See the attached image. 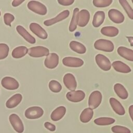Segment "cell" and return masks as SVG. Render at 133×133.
Masks as SVG:
<instances>
[{"mask_svg": "<svg viewBox=\"0 0 133 133\" xmlns=\"http://www.w3.org/2000/svg\"><path fill=\"white\" fill-rule=\"evenodd\" d=\"M70 15V12L68 10H64L60 12L59 15H58L56 17L54 18L46 20L44 22V25L46 26H50L51 25L57 22L61 21L65 19H66Z\"/></svg>", "mask_w": 133, "mask_h": 133, "instance_id": "9a60e30c", "label": "cell"}, {"mask_svg": "<svg viewBox=\"0 0 133 133\" xmlns=\"http://www.w3.org/2000/svg\"><path fill=\"white\" fill-rule=\"evenodd\" d=\"M9 48L4 43H0V60L6 58L8 55Z\"/></svg>", "mask_w": 133, "mask_h": 133, "instance_id": "d6a6232c", "label": "cell"}, {"mask_svg": "<svg viewBox=\"0 0 133 133\" xmlns=\"http://www.w3.org/2000/svg\"><path fill=\"white\" fill-rule=\"evenodd\" d=\"M15 17L11 14L6 13L4 15V21L6 25L11 26V23L14 20Z\"/></svg>", "mask_w": 133, "mask_h": 133, "instance_id": "d590c367", "label": "cell"}, {"mask_svg": "<svg viewBox=\"0 0 133 133\" xmlns=\"http://www.w3.org/2000/svg\"><path fill=\"white\" fill-rule=\"evenodd\" d=\"M9 122L14 130L18 133H22L24 131L23 124L19 117L16 114H11L9 117Z\"/></svg>", "mask_w": 133, "mask_h": 133, "instance_id": "8992f818", "label": "cell"}, {"mask_svg": "<svg viewBox=\"0 0 133 133\" xmlns=\"http://www.w3.org/2000/svg\"><path fill=\"white\" fill-rule=\"evenodd\" d=\"M28 54L31 57L38 58L47 56L49 54V50L45 47L35 46L28 49Z\"/></svg>", "mask_w": 133, "mask_h": 133, "instance_id": "3957f363", "label": "cell"}, {"mask_svg": "<svg viewBox=\"0 0 133 133\" xmlns=\"http://www.w3.org/2000/svg\"><path fill=\"white\" fill-rule=\"evenodd\" d=\"M108 16L110 20L116 23H121L124 21V16L119 10L111 9L108 12Z\"/></svg>", "mask_w": 133, "mask_h": 133, "instance_id": "5bb4252c", "label": "cell"}, {"mask_svg": "<svg viewBox=\"0 0 133 133\" xmlns=\"http://www.w3.org/2000/svg\"><path fill=\"white\" fill-rule=\"evenodd\" d=\"M66 108L64 106H60L52 111L50 115V118L54 121H59L64 116Z\"/></svg>", "mask_w": 133, "mask_h": 133, "instance_id": "44dd1931", "label": "cell"}, {"mask_svg": "<svg viewBox=\"0 0 133 133\" xmlns=\"http://www.w3.org/2000/svg\"><path fill=\"white\" fill-rule=\"evenodd\" d=\"M16 30L18 33L28 43L34 44L36 42L35 38L32 36L22 26L18 25L16 27Z\"/></svg>", "mask_w": 133, "mask_h": 133, "instance_id": "ac0fdd59", "label": "cell"}, {"mask_svg": "<svg viewBox=\"0 0 133 133\" xmlns=\"http://www.w3.org/2000/svg\"><path fill=\"white\" fill-rule=\"evenodd\" d=\"M101 33L107 36L114 37L116 36L119 32L118 29L112 26H108L103 27L100 31Z\"/></svg>", "mask_w": 133, "mask_h": 133, "instance_id": "d4e9b609", "label": "cell"}, {"mask_svg": "<svg viewBox=\"0 0 133 133\" xmlns=\"http://www.w3.org/2000/svg\"><path fill=\"white\" fill-rule=\"evenodd\" d=\"M49 88L54 92H59L62 89L61 84L56 80H51L49 83Z\"/></svg>", "mask_w": 133, "mask_h": 133, "instance_id": "1f68e13d", "label": "cell"}, {"mask_svg": "<svg viewBox=\"0 0 133 133\" xmlns=\"http://www.w3.org/2000/svg\"><path fill=\"white\" fill-rule=\"evenodd\" d=\"M119 2L122 6L124 8L128 17L133 20V9L130 7L128 2L126 0H119Z\"/></svg>", "mask_w": 133, "mask_h": 133, "instance_id": "4dcf8cb0", "label": "cell"}, {"mask_svg": "<svg viewBox=\"0 0 133 133\" xmlns=\"http://www.w3.org/2000/svg\"><path fill=\"white\" fill-rule=\"evenodd\" d=\"M105 18V14L103 11H97L93 17L92 25L94 26L97 28L100 26L104 21Z\"/></svg>", "mask_w": 133, "mask_h": 133, "instance_id": "cb8c5ba5", "label": "cell"}, {"mask_svg": "<svg viewBox=\"0 0 133 133\" xmlns=\"http://www.w3.org/2000/svg\"><path fill=\"white\" fill-rule=\"evenodd\" d=\"M59 56L56 53L49 54L44 61L45 66L48 69H54L58 64Z\"/></svg>", "mask_w": 133, "mask_h": 133, "instance_id": "4fadbf2b", "label": "cell"}, {"mask_svg": "<svg viewBox=\"0 0 133 133\" xmlns=\"http://www.w3.org/2000/svg\"><path fill=\"white\" fill-rule=\"evenodd\" d=\"M110 105L113 111L118 115H123L125 113V111L122 104L115 98H110L109 100Z\"/></svg>", "mask_w": 133, "mask_h": 133, "instance_id": "e0dca14e", "label": "cell"}, {"mask_svg": "<svg viewBox=\"0 0 133 133\" xmlns=\"http://www.w3.org/2000/svg\"><path fill=\"white\" fill-rule=\"evenodd\" d=\"M22 99V96L20 94H16L6 101V106L9 109L14 108L21 102Z\"/></svg>", "mask_w": 133, "mask_h": 133, "instance_id": "ffe728a7", "label": "cell"}, {"mask_svg": "<svg viewBox=\"0 0 133 133\" xmlns=\"http://www.w3.org/2000/svg\"><path fill=\"white\" fill-rule=\"evenodd\" d=\"M95 60L98 66L103 71H107L110 70L111 64L110 60L102 54H98L95 57Z\"/></svg>", "mask_w": 133, "mask_h": 133, "instance_id": "52a82bcc", "label": "cell"}, {"mask_svg": "<svg viewBox=\"0 0 133 133\" xmlns=\"http://www.w3.org/2000/svg\"><path fill=\"white\" fill-rule=\"evenodd\" d=\"M28 49L25 46H19L15 48L12 51L11 55L13 58L16 59L21 58L28 53Z\"/></svg>", "mask_w": 133, "mask_h": 133, "instance_id": "83f0119b", "label": "cell"}, {"mask_svg": "<svg viewBox=\"0 0 133 133\" xmlns=\"http://www.w3.org/2000/svg\"><path fill=\"white\" fill-rule=\"evenodd\" d=\"M132 3H133V0H132Z\"/></svg>", "mask_w": 133, "mask_h": 133, "instance_id": "7bdbcfd3", "label": "cell"}, {"mask_svg": "<svg viewBox=\"0 0 133 133\" xmlns=\"http://www.w3.org/2000/svg\"><path fill=\"white\" fill-rule=\"evenodd\" d=\"M44 111L39 107H32L28 108L24 113V115L28 119H37L43 116Z\"/></svg>", "mask_w": 133, "mask_h": 133, "instance_id": "277c9868", "label": "cell"}, {"mask_svg": "<svg viewBox=\"0 0 133 133\" xmlns=\"http://www.w3.org/2000/svg\"><path fill=\"white\" fill-rule=\"evenodd\" d=\"M114 90L117 95L122 99H126L128 96V94L124 86L119 84L116 83L114 86Z\"/></svg>", "mask_w": 133, "mask_h": 133, "instance_id": "603a6c76", "label": "cell"}, {"mask_svg": "<svg viewBox=\"0 0 133 133\" xmlns=\"http://www.w3.org/2000/svg\"><path fill=\"white\" fill-rule=\"evenodd\" d=\"M112 65L115 71L121 73H127L130 72L131 71L128 65L121 61H115L113 62Z\"/></svg>", "mask_w": 133, "mask_h": 133, "instance_id": "d6986e66", "label": "cell"}, {"mask_svg": "<svg viewBox=\"0 0 133 133\" xmlns=\"http://www.w3.org/2000/svg\"><path fill=\"white\" fill-rule=\"evenodd\" d=\"M29 28L30 30L40 38L45 39L47 38L48 34L46 31L38 23L32 22L30 24Z\"/></svg>", "mask_w": 133, "mask_h": 133, "instance_id": "9c48e42d", "label": "cell"}, {"mask_svg": "<svg viewBox=\"0 0 133 133\" xmlns=\"http://www.w3.org/2000/svg\"><path fill=\"white\" fill-rule=\"evenodd\" d=\"M85 97V92L80 90L68 92L66 95L67 99L73 102H78L82 101Z\"/></svg>", "mask_w": 133, "mask_h": 133, "instance_id": "30bf717a", "label": "cell"}, {"mask_svg": "<svg viewBox=\"0 0 133 133\" xmlns=\"http://www.w3.org/2000/svg\"><path fill=\"white\" fill-rule=\"evenodd\" d=\"M62 63L63 65L69 67H80L84 64V61L80 58L66 57L62 59Z\"/></svg>", "mask_w": 133, "mask_h": 133, "instance_id": "7c38bea8", "label": "cell"}, {"mask_svg": "<svg viewBox=\"0 0 133 133\" xmlns=\"http://www.w3.org/2000/svg\"><path fill=\"white\" fill-rule=\"evenodd\" d=\"M117 53L123 58L131 61H133V50L123 46L117 48Z\"/></svg>", "mask_w": 133, "mask_h": 133, "instance_id": "7402d4cb", "label": "cell"}, {"mask_svg": "<svg viewBox=\"0 0 133 133\" xmlns=\"http://www.w3.org/2000/svg\"><path fill=\"white\" fill-rule=\"evenodd\" d=\"M111 130L114 133H131V131L129 129L126 127L119 125L113 126Z\"/></svg>", "mask_w": 133, "mask_h": 133, "instance_id": "e575fe53", "label": "cell"}, {"mask_svg": "<svg viewBox=\"0 0 133 133\" xmlns=\"http://www.w3.org/2000/svg\"><path fill=\"white\" fill-rule=\"evenodd\" d=\"M94 47L98 50L106 51L112 52L114 50L113 43L107 39H99L94 43Z\"/></svg>", "mask_w": 133, "mask_h": 133, "instance_id": "6da1fadb", "label": "cell"}, {"mask_svg": "<svg viewBox=\"0 0 133 133\" xmlns=\"http://www.w3.org/2000/svg\"><path fill=\"white\" fill-rule=\"evenodd\" d=\"M90 14L87 10L82 9L78 13L77 25L80 27L86 26L89 20Z\"/></svg>", "mask_w": 133, "mask_h": 133, "instance_id": "2e32d148", "label": "cell"}, {"mask_svg": "<svg viewBox=\"0 0 133 133\" xmlns=\"http://www.w3.org/2000/svg\"><path fill=\"white\" fill-rule=\"evenodd\" d=\"M94 115V112L90 108L85 109L81 113L79 119L80 121L84 123H86L89 122L92 118Z\"/></svg>", "mask_w": 133, "mask_h": 133, "instance_id": "484cf974", "label": "cell"}, {"mask_svg": "<svg viewBox=\"0 0 133 133\" xmlns=\"http://www.w3.org/2000/svg\"><path fill=\"white\" fill-rule=\"evenodd\" d=\"M1 11H0V16H1Z\"/></svg>", "mask_w": 133, "mask_h": 133, "instance_id": "b9f144b4", "label": "cell"}, {"mask_svg": "<svg viewBox=\"0 0 133 133\" xmlns=\"http://www.w3.org/2000/svg\"><path fill=\"white\" fill-rule=\"evenodd\" d=\"M102 94L99 91L96 90L91 93L88 99V106L91 109H96L102 101Z\"/></svg>", "mask_w": 133, "mask_h": 133, "instance_id": "5b68a950", "label": "cell"}, {"mask_svg": "<svg viewBox=\"0 0 133 133\" xmlns=\"http://www.w3.org/2000/svg\"><path fill=\"white\" fill-rule=\"evenodd\" d=\"M2 85L5 88L8 90H15L19 86L18 81L13 77L10 76L4 77L1 81Z\"/></svg>", "mask_w": 133, "mask_h": 133, "instance_id": "ba28073f", "label": "cell"}, {"mask_svg": "<svg viewBox=\"0 0 133 133\" xmlns=\"http://www.w3.org/2000/svg\"><path fill=\"white\" fill-rule=\"evenodd\" d=\"M127 38L128 39V41L129 42V43L130 44L131 46H133V37H130V36H127Z\"/></svg>", "mask_w": 133, "mask_h": 133, "instance_id": "60d3db41", "label": "cell"}, {"mask_svg": "<svg viewBox=\"0 0 133 133\" xmlns=\"http://www.w3.org/2000/svg\"><path fill=\"white\" fill-rule=\"evenodd\" d=\"M112 0H94L92 3L97 7H105L110 6Z\"/></svg>", "mask_w": 133, "mask_h": 133, "instance_id": "836d02e7", "label": "cell"}, {"mask_svg": "<svg viewBox=\"0 0 133 133\" xmlns=\"http://www.w3.org/2000/svg\"><path fill=\"white\" fill-rule=\"evenodd\" d=\"M129 115L132 119V121H133V105H131L129 107Z\"/></svg>", "mask_w": 133, "mask_h": 133, "instance_id": "ab89813d", "label": "cell"}, {"mask_svg": "<svg viewBox=\"0 0 133 133\" xmlns=\"http://www.w3.org/2000/svg\"><path fill=\"white\" fill-rule=\"evenodd\" d=\"M28 7L31 11L40 15H45L47 14V8L38 1H31L28 3Z\"/></svg>", "mask_w": 133, "mask_h": 133, "instance_id": "7a4b0ae2", "label": "cell"}, {"mask_svg": "<svg viewBox=\"0 0 133 133\" xmlns=\"http://www.w3.org/2000/svg\"><path fill=\"white\" fill-rule=\"evenodd\" d=\"M24 2V0H14L12 2V5L14 7H17L20 5L21 3H22Z\"/></svg>", "mask_w": 133, "mask_h": 133, "instance_id": "f35d334b", "label": "cell"}, {"mask_svg": "<svg viewBox=\"0 0 133 133\" xmlns=\"http://www.w3.org/2000/svg\"><path fill=\"white\" fill-rule=\"evenodd\" d=\"M70 47L74 51L81 54L85 53L86 51V48L83 44L75 41H72L70 42Z\"/></svg>", "mask_w": 133, "mask_h": 133, "instance_id": "4316f807", "label": "cell"}, {"mask_svg": "<svg viewBox=\"0 0 133 133\" xmlns=\"http://www.w3.org/2000/svg\"><path fill=\"white\" fill-rule=\"evenodd\" d=\"M63 82L65 87L71 91H74L77 87V82L74 76L71 73H66L64 75Z\"/></svg>", "mask_w": 133, "mask_h": 133, "instance_id": "8fae6325", "label": "cell"}, {"mask_svg": "<svg viewBox=\"0 0 133 133\" xmlns=\"http://www.w3.org/2000/svg\"><path fill=\"white\" fill-rule=\"evenodd\" d=\"M44 126L46 128L51 131H54L56 130V126L48 122H46L44 123Z\"/></svg>", "mask_w": 133, "mask_h": 133, "instance_id": "8d00e7d4", "label": "cell"}, {"mask_svg": "<svg viewBox=\"0 0 133 133\" xmlns=\"http://www.w3.org/2000/svg\"><path fill=\"white\" fill-rule=\"evenodd\" d=\"M74 0H58V2L63 6H69L74 3Z\"/></svg>", "mask_w": 133, "mask_h": 133, "instance_id": "74e56055", "label": "cell"}, {"mask_svg": "<svg viewBox=\"0 0 133 133\" xmlns=\"http://www.w3.org/2000/svg\"><path fill=\"white\" fill-rule=\"evenodd\" d=\"M78 13H79V9L78 8H74L73 12L72 18L69 26V30L70 32H73L76 29L77 22H78Z\"/></svg>", "mask_w": 133, "mask_h": 133, "instance_id": "f1b7e54d", "label": "cell"}, {"mask_svg": "<svg viewBox=\"0 0 133 133\" xmlns=\"http://www.w3.org/2000/svg\"><path fill=\"white\" fill-rule=\"evenodd\" d=\"M115 119L111 117H99L95 119L94 120V123L100 126H105L113 124L115 122Z\"/></svg>", "mask_w": 133, "mask_h": 133, "instance_id": "f546056e", "label": "cell"}]
</instances>
